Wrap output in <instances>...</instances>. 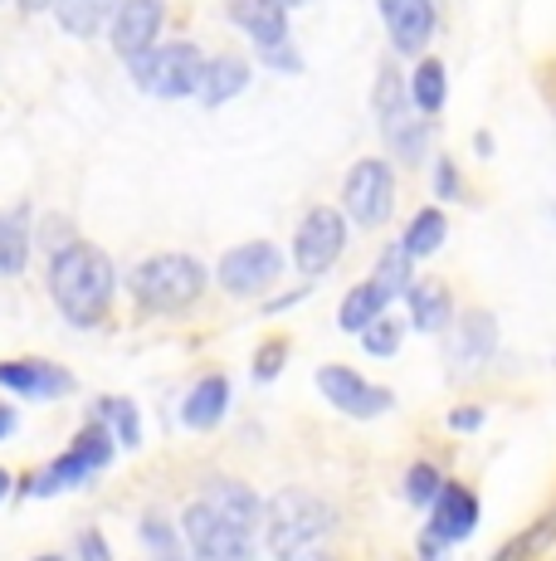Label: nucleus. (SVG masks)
<instances>
[{"label":"nucleus","instance_id":"7ed1b4c3","mask_svg":"<svg viewBox=\"0 0 556 561\" xmlns=\"http://www.w3.org/2000/svg\"><path fill=\"white\" fill-rule=\"evenodd\" d=\"M132 294L142 298L147 308H190L200 294H206V268L196 264L190 254H152L132 268Z\"/></svg>","mask_w":556,"mask_h":561},{"label":"nucleus","instance_id":"f257e3e1","mask_svg":"<svg viewBox=\"0 0 556 561\" xmlns=\"http://www.w3.org/2000/svg\"><path fill=\"white\" fill-rule=\"evenodd\" d=\"M113 288H117L113 259L99 244L79 240L69 250H59L55 264H49V294H55V304L63 308L69 322H99L113 304Z\"/></svg>","mask_w":556,"mask_h":561},{"label":"nucleus","instance_id":"5701e85b","mask_svg":"<svg viewBox=\"0 0 556 561\" xmlns=\"http://www.w3.org/2000/svg\"><path fill=\"white\" fill-rule=\"evenodd\" d=\"M444 234H449V220H444V210H420L410 220V230H405V250H410V259H425V254H435L444 244Z\"/></svg>","mask_w":556,"mask_h":561},{"label":"nucleus","instance_id":"393cba45","mask_svg":"<svg viewBox=\"0 0 556 561\" xmlns=\"http://www.w3.org/2000/svg\"><path fill=\"white\" fill-rule=\"evenodd\" d=\"M371 284H377L381 294L391 298V304H395V298H401V294H410V250H405V244H401V250H395V244H391V250L381 254L377 278H371Z\"/></svg>","mask_w":556,"mask_h":561},{"label":"nucleus","instance_id":"b1692460","mask_svg":"<svg viewBox=\"0 0 556 561\" xmlns=\"http://www.w3.org/2000/svg\"><path fill=\"white\" fill-rule=\"evenodd\" d=\"M210 508L224 513L230 523H240V527H254L259 523V499H254L250 489H240V483H216V493H210Z\"/></svg>","mask_w":556,"mask_h":561},{"label":"nucleus","instance_id":"4468645a","mask_svg":"<svg viewBox=\"0 0 556 561\" xmlns=\"http://www.w3.org/2000/svg\"><path fill=\"white\" fill-rule=\"evenodd\" d=\"M498 347V322L494 312H464V322H459L454 342H449V366L454 371H474V366H484L488 357H494Z\"/></svg>","mask_w":556,"mask_h":561},{"label":"nucleus","instance_id":"58836bf2","mask_svg":"<svg viewBox=\"0 0 556 561\" xmlns=\"http://www.w3.org/2000/svg\"><path fill=\"white\" fill-rule=\"evenodd\" d=\"M283 5H308V0H283Z\"/></svg>","mask_w":556,"mask_h":561},{"label":"nucleus","instance_id":"9d476101","mask_svg":"<svg viewBox=\"0 0 556 561\" xmlns=\"http://www.w3.org/2000/svg\"><path fill=\"white\" fill-rule=\"evenodd\" d=\"M278 268H283V254H278V244L269 240H250L240 244V250H230L220 259V284L224 294H259V288H269L278 278Z\"/></svg>","mask_w":556,"mask_h":561},{"label":"nucleus","instance_id":"f03ea898","mask_svg":"<svg viewBox=\"0 0 556 561\" xmlns=\"http://www.w3.org/2000/svg\"><path fill=\"white\" fill-rule=\"evenodd\" d=\"M269 552L278 561H317L333 537V508L303 489H288L269 503Z\"/></svg>","mask_w":556,"mask_h":561},{"label":"nucleus","instance_id":"c9c22d12","mask_svg":"<svg viewBox=\"0 0 556 561\" xmlns=\"http://www.w3.org/2000/svg\"><path fill=\"white\" fill-rule=\"evenodd\" d=\"M10 430H15V410H0V439H5Z\"/></svg>","mask_w":556,"mask_h":561},{"label":"nucleus","instance_id":"412c9836","mask_svg":"<svg viewBox=\"0 0 556 561\" xmlns=\"http://www.w3.org/2000/svg\"><path fill=\"white\" fill-rule=\"evenodd\" d=\"M386 304H391V298L381 294V288L371 284V278H367V284H357L347 298H341V312H337L341 332H367L371 322H377L381 312H386Z\"/></svg>","mask_w":556,"mask_h":561},{"label":"nucleus","instance_id":"bb28decb","mask_svg":"<svg viewBox=\"0 0 556 561\" xmlns=\"http://www.w3.org/2000/svg\"><path fill=\"white\" fill-rule=\"evenodd\" d=\"M30 259V234L20 220H5L0 215V274H20Z\"/></svg>","mask_w":556,"mask_h":561},{"label":"nucleus","instance_id":"39448f33","mask_svg":"<svg viewBox=\"0 0 556 561\" xmlns=\"http://www.w3.org/2000/svg\"><path fill=\"white\" fill-rule=\"evenodd\" d=\"M420 107L405 93V83L386 69L377 83V123H381V137L391 142V152L401 161H420L425 147H430V133H425V117H415Z\"/></svg>","mask_w":556,"mask_h":561},{"label":"nucleus","instance_id":"e433bc0d","mask_svg":"<svg viewBox=\"0 0 556 561\" xmlns=\"http://www.w3.org/2000/svg\"><path fill=\"white\" fill-rule=\"evenodd\" d=\"M59 0H20V10H55Z\"/></svg>","mask_w":556,"mask_h":561},{"label":"nucleus","instance_id":"a878e982","mask_svg":"<svg viewBox=\"0 0 556 561\" xmlns=\"http://www.w3.org/2000/svg\"><path fill=\"white\" fill-rule=\"evenodd\" d=\"M142 542H147V557H152V561H186V557H181L176 533H171V523L162 513H147L142 517Z\"/></svg>","mask_w":556,"mask_h":561},{"label":"nucleus","instance_id":"2eb2a0df","mask_svg":"<svg viewBox=\"0 0 556 561\" xmlns=\"http://www.w3.org/2000/svg\"><path fill=\"white\" fill-rule=\"evenodd\" d=\"M0 386L35 396V401H55V396L73 391V376L63 366H45V362H0Z\"/></svg>","mask_w":556,"mask_h":561},{"label":"nucleus","instance_id":"72a5a7b5","mask_svg":"<svg viewBox=\"0 0 556 561\" xmlns=\"http://www.w3.org/2000/svg\"><path fill=\"white\" fill-rule=\"evenodd\" d=\"M79 561H113V552H108V542H103L99 533H83L79 537Z\"/></svg>","mask_w":556,"mask_h":561},{"label":"nucleus","instance_id":"f8f14e48","mask_svg":"<svg viewBox=\"0 0 556 561\" xmlns=\"http://www.w3.org/2000/svg\"><path fill=\"white\" fill-rule=\"evenodd\" d=\"M395 54H420L435 35V0H377Z\"/></svg>","mask_w":556,"mask_h":561},{"label":"nucleus","instance_id":"c756f323","mask_svg":"<svg viewBox=\"0 0 556 561\" xmlns=\"http://www.w3.org/2000/svg\"><path fill=\"white\" fill-rule=\"evenodd\" d=\"M440 473L430 469V463H415L410 473H405V493H410V503H435V493H440Z\"/></svg>","mask_w":556,"mask_h":561},{"label":"nucleus","instance_id":"6e6552de","mask_svg":"<svg viewBox=\"0 0 556 561\" xmlns=\"http://www.w3.org/2000/svg\"><path fill=\"white\" fill-rule=\"evenodd\" d=\"M341 250H347V220H341V210H333V205L308 210L303 225H298V240H293L298 268H303V274H327L341 259Z\"/></svg>","mask_w":556,"mask_h":561},{"label":"nucleus","instance_id":"4be33fe9","mask_svg":"<svg viewBox=\"0 0 556 561\" xmlns=\"http://www.w3.org/2000/svg\"><path fill=\"white\" fill-rule=\"evenodd\" d=\"M410 99L420 107V117H435L449 99V73L440 59H420V69H415V83H410Z\"/></svg>","mask_w":556,"mask_h":561},{"label":"nucleus","instance_id":"2f4dec72","mask_svg":"<svg viewBox=\"0 0 556 561\" xmlns=\"http://www.w3.org/2000/svg\"><path fill=\"white\" fill-rule=\"evenodd\" d=\"M283 362H288V347L283 342H269V347L254 357V381H274V376L283 371Z\"/></svg>","mask_w":556,"mask_h":561},{"label":"nucleus","instance_id":"423d86ee","mask_svg":"<svg viewBox=\"0 0 556 561\" xmlns=\"http://www.w3.org/2000/svg\"><path fill=\"white\" fill-rule=\"evenodd\" d=\"M186 542L196 561H250L254 542L250 527L230 523L224 513H216L210 503H190L186 508Z\"/></svg>","mask_w":556,"mask_h":561},{"label":"nucleus","instance_id":"dca6fc26","mask_svg":"<svg viewBox=\"0 0 556 561\" xmlns=\"http://www.w3.org/2000/svg\"><path fill=\"white\" fill-rule=\"evenodd\" d=\"M230 20L254 45H283L288 39V5L283 0H230Z\"/></svg>","mask_w":556,"mask_h":561},{"label":"nucleus","instance_id":"f704fd0d","mask_svg":"<svg viewBox=\"0 0 556 561\" xmlns=\"http://www.w3.org/2000/svg\"><path fill=\"white\" fill-rule=\"evenodd\" d=\"M449 425H454L459 430V435H468V430H478V425H484V410H454V415H449Z\"/></svg>","mask_w":556,"mask_h":561},{"label":"nucleus","instance_id":"9b49d317","mask_svg":"<svg viewBox=\"0 0 556 561\" xmlns=\"http://www.w3.org/2000/svg\"><path fill=\"white\" fill-rule=\"evenodd\" d=\"M166 20L162 0H117L113 20H108V39L117 49V59H137L157 45V30Z\"/></svg>","mask_w":556,"mask_h":561},{"label":"nucleus","instance_id":"0eeeda50","mask_svg":"<svg viewBox=\"0 0 556 561\" xmlns=\"http://www.w3.org/2000/svg\"><path fill=\"white\" fill-rule=\"evenodd\" d=\"M341 201H347V215L361 225V230H377V225L391 220V205H395V181L391 167L377 157L357 161L347 171V186H341Z\"/></svg>","mask_w":556,"mask_h":561},{"label":"nucleus","instance_id":"1a4fd4ad","mask_svg":"<svg viewBox=\"0 0 556 561\" xmlns=\"http://www.w3.org/2000/svg\"><path fill=\"white\" fill-rule=\"evenodd\" d=\"M317 391L351 420H377L395 405V396L386 386H371L367 376H357L351 366H323V371H317Z\"/></svg>","mask_w":556,"mask_h":561},{"label":"nucleus","instance_id":"cd10ccee","mask_svg":"<svg viewBox=\"0 0 556 561\" xmlns=\"http://www.w3.org/2000/svg\"><path fill=\"white\" fill-rule=\"evenodd\" d=\"M401 337H405V328L395 318H386V312H381L377 322H371L367 332H361V347L371 352V357H395V352H401Z\"/></svg>","mask_w":556,"mask_h":561},{"label":"nucleus","instance_id":"7c9ffc66","mask_svg":"<svg viewBox=\"0 0 556 561\" xmlns=\"http://www.w3.org/2000/svg\"><path fill=\"white\" fill-rule=\"evenodd\" d=\"M259 59L269 64L274 73H303V54L288 45V39H283V45H259Z\"/></svg>","mask_w":556,"mask_h":561},{"label":"nucleus","instance_id":"473e14b6","mask_svg":"<svg viewBox=\"0 0 556 561\" xmlns=\"http://www.w3.org/2000/svg\"><path fill=\"white\" fill-rule=\"evenodd\" d=\"M435 191H440L444 201L459 196V171H454V161H449V157L435 161Z\"/></svg>","mask_w":556,"mask_h":561},{"label":"nucleus","instance_id":"20e7f679","mask_svg":"<svg viewBox=\"0 0 556 561\" xmlns=\"http://www.w3.org/2000/svg\"><path fill=\"white\" fill-rule=\"evenodd\" d=\"M127 64H132L137 89L157 93V99H190V93H200V79H206V54L190 39H171L162 49L152 45Z\"/></svg>","mask_w":556,"mask_h":561},{"label":"nucleus","instance_id":"f3484780","mask_svg":"<svg viewBox=\"0 0 556 561\" xmlns=\"http://www.w3.org/2000/svg\"><path fill=\"white\" fill-rule=\"evenodd\" d=\"M244 89H250V64L234 59V54H224V59L206 64V79H200V103L220 107V103H230L234 93H244Z\"/></svg>","mask_w":556,"mask_h":561},{"label":"nucleus","instance_id":"c85d7f7f","mask_svg":"<svg viewBox=\"0 0 556 561\" xmlns=\"http://www.w3.org/2000/svg\"><path fill=\"white\" fill-rule=\"evenodd\" d=\"M103 415L113 420L117 439H123L127 449L142 445V425H137V405H132V401H117V396H113V401H103Z\"/></svg>","mask_w":556,"mask_h":561},{"label":"nucleus","instance_id":"4c0bfd02","mask_svg":"<svg viewBox=\"0 0 556 561\" xmlns=\"http://www.w3.org/2000/svg\"><path fill=\"white\" fill-rule=\"evenodd\" d=\"M5 493H10V473L0 469V499H5Z\"/></svg>","mask_w":556,"mask_h":561},{"label":"nucleus","instance_id":"aec40b11","mask_svg":"<svg viewBox=\"0 0 556 561\" xmlns=\"http://www.w3.org/2000/svg\"><path fill=\"white\" fill-rule=\"evenodd\" d=\"M113 10H117V0H59L55 15H59V25L69 30L73 39H89V35H99V30L108 25Z\"/></svg>","mask_w":556,"mask_h":561},{"label":"nucleus","instance_id":"a211bd4d","mask_svg":"<svg viewBox=\"0 0 556 561\" xmlns=\"http://www.w3.org/2000/svg\"><path fill=\"white\" fill-rule=\"evenodd\" d=\"M410 322L420 332H444L449 328V318H454V308H449V288L440 284V278H425V284H410Z\"/></svg>","mask_w":556,"mask_h":561},{"label":"nucleus","instance_id":"ddd939ff","mask_svg":"<svg viewBox=\"0 0 556 561\" xmlns=\"http://www.w3.org/2000/svg\"><path fill=\"white\" fill-rule=\"evenodd\" d=\"M474 527H478V499L468 489H459V483H444V489L435 493V517H430V533L425 537L454 547V542H464Z\"/></svg>","mask_w":556,"mask_h":561},{"label":"nucleus","instance_id":"6ab92c4d","mask_svg":"<svg viewBox=\"0 0 556 561\" xmlns=\"http://www.w3.org/2000/svg\"><path fill=\"white\" fill-rule=\"evenodd\" d=\"M224 405H230V381H224V376H206V381L186 396L181 420H186L190 430H210V425L224 420Z\"/></svg>","mask_w":556,"mask_h":561}]
</instances>
